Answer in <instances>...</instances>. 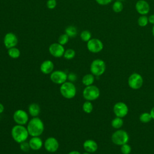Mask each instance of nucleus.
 I'll return each instance as SVG.
<instances>
[{
    "label": "nucleus",
    "instance_id": "f257e3e1",
    "mask_svg": "<svg viewBox=\"0 0 154 154\" xmlns=\"http://www.w3.org/2000/svg\"><path fill=\"white\" fill-rule=\"evenodd\" d=\"M26 128L31 137H40L43 132L45 125L43 122L38 117H32L28 121Z\"/></svg>",
    "mask_w": 154,
    "mask_h": 154
},
{
    "label": "nucleus",
    "instance_id": "f03ea898",
    "mask_svg": "<svg viewBox=\"0 0 154 154\" xmlns=\"http://www.w3.org/2000/svg\"><path fill=\"white\" fill-rule=\"evenodd\" d=\"M11 135L14 141L19 144L26 141L29 135L26 127L24 125L17 124L12 128Z\"/></svg>",
    "mask_w": 154,
    "mask_h": 154
},
{
    "label": "nucleus",
    "instance_id": "7ed1b4c3",
    "mask_svg": "<svg viewBox=\"0 0 154 154\" xmlns=\"http://www.w3.org/2000/svg\"><path fill=\"white\" fill-rule=\"evenodd\" d=\"M60 91L63 97L67 99H71L76 96V88L73 82L66 81L60 85Z\"/></svg>",
    "mask_w": 154,
    "mask_h": 154
},
{
    "label": "nucleus",
    "instance_id": "20e7f679",
    "mask_svg": "<svg viewBox=\"0 0 154 154\" xmlns=\"http://www.w3.org/2000/svg\"><path fill=\"white\" fill-rule=\"evenodd\" d=\"M91 73L94 76H99L104 73L106 70V64L105 61L101 59L94 60L90 67Z\"/></svg>",
    "mask_w": 154,
    "mask_h": 154
},
{
    "label": "nucleus",
    "instance_id": "39448f33",
    "mask_svg": "<svg viewBox=\"0 0 154 154\" xmlns=\"http://www.w3.org/2000/svg\"><path fill=\"white\" fill-rule=\"evenodd\" d=\"M99 96L100 90L97 87L94 85L85 87L82 91V96L86 100H95L98 99Z\"/></svg>",
    "mask_w": 154,
    "mask_h": 154
},
{
    "label": "nucleus",
    "instance_id": "423d86ee",
    "mask_svg": "<svg viewBox=\"0 0 154 154\" xmlns=\"http://www.w3.org/2000/svg\"><path fill=\"white\" fill-rule=\"evenodd\" d=\"M129 137L128 132L123 129H119L115 131L111 136L112 142L118 146H122L128 143Z\"/></svg>",
    "mask_w": 154,
    "mask_h": 154
},
{
    "label": "nucleus",
    "instance_id": "0eeeda50",
    "mask_svg": "<svg viewBox=\"0 0 154 154\" xmlns=\"http://www.w3.org/2000/svg\"><path fill=\"white\" fill-rule=\"evenodd\" d=\"M128 83L130 88L134 90H137L143 85V78L140 74L133 73L129 76Z\"/></svg>",
    "mask_w": 154,
    "mask_h": 154
},
{
    "label": "nucleus",
    "instance_id": "6e6552de",
    "mask_svg": "<svg viewBox=\"0 0 154 154\" xmlns=\"http://www.w3.org/2000/svg\"><path fill=\"white\" fill-rule=\"evenodd\" d=\"M13 120L17 125H25L29 121L28 114L23 109H19L16 110L13 115Z\"/></svg>",
    "mask_w": 154,
    "mask_h": 154
},
{
    "label": "nucleus",
    "instance_id": "1a4fd4ad",
    "mask_svg": "<svg viewBox=\"0 0 154 154\" xmlns=\"http://www.w3.org/2000/svg\"><path fill=\"white\" fill-rule=\"evenodd\" d=\"M87 48L90 52L96 54L102 51L103 44L99 38H91L87 42Z\"/></svg>",
    "mask_w": 154,
    "mask_h": 154
},
{
    "label": "nucleus",
    "instance_id": "9d476101",
    "mask_svg": "<svg viewBox=\"0 0 154 154\" xmlns=\"http://www.w3.org/2000/svg\"><path fill=\"white\" fill-rule=\"evenodd\" d=\"M50 79L54 84L61 85L67 81V74L63 70H54L50 75Z\"/></svg>",
    "mask_w": 154,
    "mask_h": 154
},
{
    "label": "nucleus",
    "instance_id": "9b49d317",
    "mask_svg": "<svg viewBox=\"0 0 154 154\" xmlns=\"http://www.w3.org/2000/svg\"><path fill=\"white\" fill-rule=\"evenodd\" d=\"M43 146L45 150L49 153H55L59 148L58 141L53 137L47 138L43 143Z\"/></svg>",
    "mask_w": 154,
    "mask_h": 154
},
{
    "label": "nucleus",
    "instance_id": "f8f14e48",
    "mask_svg": "<svg viewBox=\"0 0 154 154\" xmlns=\"http://www.w3.org/2000/svg\"><path fill=\"white\" fill-rule=\"evenodd\" d=\"M128 111L127 105L123 102H117L113 106V112L116 117L123 118L128 114Z\"/></svg>",
    "mask_w": 154,
    "mask_h": 154
},
{
    "label": "nucleus",
    "instance_id": "ddd939ff",
    "mask_svg": "<svg viewBox=\"0 0 154 154\" xmlns=\"http://www.w3.org/2000/svg\"><path fill=\"white\" fill-rule=\"evenodd\" d=\"M49 52L55 58H60L63 56L65 52L64 46L58 43H53L49 47Z\"/></svg>",
    "mask_w": 154,
    "mask_h": 154
},
{
    "label": "nucleus",
    "instance_id": "4468645a",
    "mask_svg": "<svg viewBox=\"0 0 154 154\" xmlns=\"http://www.w3.org/2000/svg\"><path fill=\"white\" fill-rule=\"evenodd\" d=\"M3 42L5 47L8 49L16 47L18 43V38L15 34L13 32H7L4 35Z\"/></svg>",
    "mask_w": 154,
    "mask_h": 154
},
{
    "label": "nucleus",
    "instance_id": "2eb2a0df",
    "mask_svg": "<svg viewBox=\"0 0 154 154\" xmlns=\"http://www.w3.org/2000/svg\"><path fill=\"white\" fill-rule=\"evenodd\" d=\"M137 13L141 15H146L150 11L149 4L145 0H138L135 5Z\"/></svg>",
    "mask_w": 154,
    "mask_h": 154
},
{
    "label": "nucleus",
    "instance_id": "dca6fc26",
    "mask_svg": "<svg viewBox=\"0 0 154 154\" xmlns=\"http://www.w3.org/2000/svg\"><path fill=\"white\" fill-rule=\"evenodd\" d=\"M54 63L49 60H46L43 61L40 66V70L41 72L45 75L51 74L54 71Z\"/></svg>",
    "mask_w": 154,
    "mask_h": 154
},
{
    "label": "nucleus",
    "instance_id": "f3484780",
    "mask_svg": "<svg viewBox=\"0 0 154 154\" xmlns=\"http://www.w3.org/2000/svg\"><path fill=\"white\" fill-rule=\"evenodd\" d=\"M83 148L85 152L91 153L95 152L97 150L98 145L94 140L88 139L84 142Z\"/></svg>",
    "mask_w": 154,
    "mask_h": 154
},
{
    "label": "nucleus",
    "instance_id": "a211bd4d",
    "mask_svg": "<svg viewBox=\"0 0 154 154\" xmlns=\"http://www.w3.org/2000/svg\"><path fill=\"white\" fill-rule=\"evenodd\" d=\"M28 143L30 149L33 150H40L43 145V142L39 137H32Z\"/></svg>",
    "mask_w": 154,
    "mask_h": 154
},
{
    "label": "nucleus",
    "instance_id": "6ab92c4d",
    "mask_svg": "<svg viewBox=\"0 0 154 154\" xmlns=\"http://www.w3.org/2000/svg\"><path fill=\"white\" fill-rule=\"evenodd\" d=\"M28 113L32 117H38L40 113V107L36 103H32L28 106Z\"/></svg>",
    "mask_w": 154,
    "mask_h": 154
},
{
    "label": "nucleus",
    "instance_id": "aec40b11",
    "mask_svg": "<svg viewBox=\"0 0 154 154\" xmlns=\"http://www.w3.org/2000/svg\"><path fill=\"white\" fill-rule=\"evenodd\" d=\"M94 82V76L92 73L85 75L82 78V83L85 87L93 85Z\"/></svg>",
    "mask_w": 154,
    "mask_h": 154
},
{
    "label": "nucleus",
    "instance_id": "412c9836",
    "mask_svg": "<svg viewBox=\"0 0 154 154\" xmlns=\"http://www.w3.org/2000/svg\"><path fill=\"white\" fill-rule=\"evenodd\" d=\"M7 54L10 58L13 59H16L20 57V51L16 47H13L8 49Z\"/></svg>",
    "mask_w": 154,
    "mask_h": 154
},
{
    "label": "nucleus",
    "instance_id": "4be33fe9",
    "mask_svg": "<svg viewBox=\"0 0 154 154\" xmlns=\"http://www.w3.org/2000/svg\"><path fill=\"white\" fill-rule=\"evenodd\" d=\"M65 33L70 38L75 37L76 36L77 33H78V30L77 28L73 26V25H69L67 26L65 29Z\"/></svg>",
    "mask_w": 154,
    "mask_h": 154
},
{
    "label": "nucleus",
    "instance_id": "5701e85b",
    "mask_svg": "<svg viewBox=\"0 0 154 154\" xmlns=\"http://www.w3.org/2000/svg\"><path fill=\"white\" fill-rule=\"evenodd\" d=\"M111 124V126L112 128H114V129H119L123 126V120L122 118L116 117L114 119H112Z\"/></svg>",
    "mask_w": 154,
    "mask_h": 154
},
{
    "label": "nucleus",
    "instance_id": "b1692460",
    "mask_svg": "<svg viewBox=\"0 0 154 154\" xmlns=\"http://www.w3.org/2000/svg\"><path fill=\"white\" fill-rule=\"evenodd\" d=\"M82 108L84 112L87 114H90L93 111V105L91 103V101L86 100L82 106Z\"/></svg>",
    "mask_w": 154,
    "mask_h": 154
},
{
    "label": "nucleus",
    "instance_id": "393cba45",
    "mask_svg": "<svg viewBox=\"0 0 154 154\" xmlns=\"http://www.w3.org/2000/svg\"><path fill=\"white\" fill-rule=\"evenodd\" d=\"M139 119L140 121L143 123H147L151 121V120L152 119V116L150 115V112H143L142 114H140V117H139Z\"/></svg>",
    "mask_w": 154,
    "mask_h": 154
},
{
    "label": "nucleus",
    "instance_id": "a878e982",
    "mask_svg": "<svg viewBox=\"0 0 154 154\" xmlns=\"http://www.w3.org/2000/svg\"><path fill=\"white\" fill-rule=\"evenodd\" d=\"M112 10L114 11V12L115 13H120L123 9V5L122 1H116L114 2V4H112Z\"/></svg>",
    "mask_w": 154,
    "mask_h": 154
},
{
    "label": "nucleus",
    "instance_id": "bb28decb",
    "mask_svg": "<svg viewBox=\"0 0 154 154\" xmlns=\"http://www.w3.org/2000/svg\"><path fill=\"white\" fill-rule=\"evenodd\" d=\"M137 23L140 26L144 27L147 26L149 23L148 17L146 16V15H141L138 19Z\"/></svg>",
    "mask_w": 154,
    "mask_h": 154
},
{
    "label": "nucleus",
    "instance_id": "cd10ccee",
    "mask_svg": "<svg viewBox=\"0 0 154 154\" xmlns=\"http://www.w3.org/2000/svg\"><path fill=\"white\" fill-rule=\"evenodd\" d=\"M75 54H76V52L75 50L70 48L65 50L63 57L66 60H72L75 57Z\"/></svg>",
    "mask_w": 154,
    "mask_h": 154
},
{
    "label": "nucleus",
    "instance_id": "c85d7f7f",
    "mask_svg": "<svg viewBox=\"0 0 154 154\" xmlns=\"http://www.w3.org/2000/svg\"><path fill=\"white\" fill-rule=\"evenodd\" d=\"M80 37L83 42H87L91 38V34L88 30H84L81 32Z\"/></svg>",
    "mask_w": 154,
    "mask_h": 154
},
{
    "label": "nucleus",
    "instance_id": "c756f323",
    "mask_svg": "<svg viewBox=\"0 0 154 154\" xmlns=\"http://www.w3.org/2000/svg\"><path fill=\"white\" fill-rule=\"evenodd\" d=\"M69 38L70 37L66 33L63 34L61 35H60V37H58V43H60V45L64 46L68 43V42L69 40Z\"/></svg>",
    "mask_w": 154,
    "mask_h": 154
},
{
    "label": "nucleus",
    "instance_id": "7c9ffc66",
    "mask_svg": "<svg viewBox=\"0 0 154 154\" xmlns=\"http://www.w3.org/2000/svg\"><path fill=\"white\" fill-rule=\"evenodd\" d=\"M120 150L123 154H129L131 152V147L128 143H126L121 146Z\"/></svg>",
    "mask_w": 154,
    "mask_h": 154
},
{
    "label": "nucleus",
    "instance_id": "2f4dec72",
    "mask_svg": "<svg viewBox=\"0 0 154 154\" xmlns=\"http://www.w3.org/2000/svg\"><path fill=\"white\" fill-rule=\"evenodd\" d=\"M20 149L23 152H27L30 149V147L29 145V143L25 141H23L21 143H20Z\"/></svg>",
    "mask_w": 154,
    "mask_h": 154
},
{
    "label": "nucleus",
    "instance_id": "473e14b6",
    "mask_svg": "<svg viewBox=\"0 0 154 154\" xmlns=\"http://www.w3.org/2000/svg\"><path fill=\"white\" fill-rule=\"evenodd\" d=\"M46 6L50 10L55 8L57 6L56 0H48L46 2Z\"/></svg>",
    "mask_w": 154,
    "mask_h": 154
},
{
    "label": "nucleus",
    "instance_id": "72a5a7b5",
    "mask_svg": "<svg viewBox=\"0 0 154 154\" xmlns=\"http://www.w3.org/2000/svg\"><path fill=\"white\" fill-rule=\"evenodd\" d=\"M67 79L69 80V81L73 82L76 81L77 75L73 72H70L69 74H67Z\"/></svg>",
    "mask_w": 154,
    "mask_h": 154
},
{
    "label": "nucleus",
    "instance_id": "f704fd0d",
    "mask_svg": "<svg viewBox=\"0 0 154 154\" xmlns=\"http://www.w3.org/2000/svg\"><path fill=\"white\" fill-rule=\"evenodd\" d=\"M96 2L100 5H106L111 2L112 0H95Z\"/></svg>",
    "mask_w": 154,
    "mask_h": 154
},
{
    "label": "nucleus",
    "instance_id": "c9c22d12",
    "mask_svg": "<svg viewBox=\"0 0 154 154\" xmlns=\"http://www.w3.org/2000/svg\"><path fill=\"white\" fill-rule=\"evenodd\" d=\"M148 19H149V22L150 23L154 25V14L149 16V17H148Z\"/></svg>",
    "mask_w": 154,
    "mask_h": 154
},
{
    "label": "nucleus",
    "instance_id": "e433bc0d",
    "mask_svg": "<svg viewBox=\"0 0 154 154\" xmlns=\"http://www.w3.org/2000/svg\"><path fill=\"white\" fill-rule=\"evenodd\" d=\"M67 154H81V153L77 150H72V151L69 152Z\"/></svg>",
    "mask_w": 154,
    "mask_h": 154
},
{
    "label": "nucleus",
    "instance_id": "4c0bfd02",
    "mask_svg": "<svg viewBox=\"0 0 154 154\" xmlns=\"http://www.w3.org/2000/svg\"><path fill=\"white\" fill-rule=\"evenodd\" d=\"M4 111V106L1 103H0V114L2 113Z\"/></svg>",
    "mask_w": 154,
    "mask_h": 154
},
{
    "label": "nucleus",
    "instance_id": "58836bf2",
    "mask_svg": "<svg viewBox=\"0 0 154 154\" xmlns=\"http://www.w3.org/2000/svg\"><path fill=\"white\" fill-rule=\"evenodd\" d=\"M150 113V115L152 116V119H154V106L151 109Z\"/></svg>",
    "mask_w": 154,
    "mask_h": 154
},
{
    "label": "nucleus",
    "instance_id": "ea45409f",
    "mask_svg": "<svg viewBox=\"0 0 154 154\" xmlns=\"http://www.w3.org/2000/svg\"><path fill=\"white\" fill-rule=\"evenodd\" d=\"M152 35H153V36L154 37V25H153V27H152Z\"/></svg>",
    "mask_w": 154,
    "mask_h": 154
},
{
    "label": "nucleus",
    "instance_id": "a19ab883",
    "mask_svg": "<svg viewBox=\"0 0 154 154\" xmlns=\"http://www.w3.org/2000/svg\"><path fill=\"white\" fill-rule=\"evenodd\" d=\"M81 154H91V153H89V152H84V153H81Z\"/></svg>",
    "mask_w": 154,
    "mask_h": 154
},
{
    "label": "nucleus",
    "instance_id": "79ce46f5",
    "mask_svg": "<svg viewBox=\"0 0 154 154\" xmlns=\"http://www.w3.org/2000/svg\"><path fill=\"white\" fill-rule=\"evenodd\" d=\"M117 1H124V0H117Z\"/></svg>",
    "mask_w": 154,
    "mask_h": 154
}]
</instances>
